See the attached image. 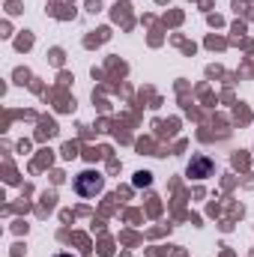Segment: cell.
Masks as SVG:
<instances>
[{"mask_svg": "<svg viewBox=\"0 0 254 257\" xmlns=\"http://www.w3.org/2000/svg\"><path fill=\"white\" fill-rule=\"evenodd\" d=\"M75 189H78V194H84V197H96V194L105 189V180L99 174H93V171H84V174H78Z\"/></svg>", "mask_w": 254, "mask_h": 257, "instance_id": "1", "label": "cell"}, {"mask_svg": "<svg viewBox=\"0 0 254 257\" xmlns=\"http://www.w3.org/2000/svg\"><path fill=\"white\" fill-rule=\"evenodd\" d=\"M57 257H72V254H57Z\"/></svg>", "mask_w": 254, "mask_h": 257, "instance_id": "4", "label": "cell"}, {"mask_svg": "<svg viewBox=\"0 0 254 257\" xmlns=\"http://www.w3.org/2000/svg\"><path fill=\"white\" fill-rule=\"evenodd\" d=\"M135 183H138V186H147V183H150V177H147V174H138V177H135Z\"/></svg>", "mask_w": 254, "mask_h": 257, "instance_id": "3", "label": "cell"}, {"mask_svg": "<svg viewBox=\"0 0 254 257\" xmlns=\"http://www.w3.org/2000/svg\"><path fill=\"white\" fill-rule=\"evenodd\" d=\"M209 171H212V162H209L206 156H197V159L189 165V177H197V180H200V177H206Z\"/></svg>", "mask_w": 254, "mask_h": 257, "instance_id": "2", "label": "cell"}]
</instances>
